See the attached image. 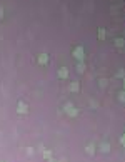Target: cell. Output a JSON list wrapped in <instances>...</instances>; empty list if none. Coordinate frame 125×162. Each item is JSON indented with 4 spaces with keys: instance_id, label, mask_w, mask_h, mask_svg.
Here are the masks:
<instances>
[{
    "instance_id": "obj_1",
    "label": "cell",
    "mask_w": 125,
    "mask_h": 162,
    "mask_svg": "<svg viewBox=\"0 0 125 162\" xmlns=\"http://www.w3.org/2000/svg\"><path fill=\"white\" fill-rule=\"evenodd\" d=\"M74 55L77 58H84V48L82 47H77L75 50H74Z\"/></svg>"
},
{
    "instance_id": "obj_2",
    "label": "cell",
    "mask_w": 125,
    "mask_h": 162,
    "mask_svg": "<svg viewBox=\"0 0 125 162\" xmlns=\"http://www.w3.org/2000/svg\"><path fill=\"white\" fill-rule=\"evenodd\" d=\"M98 37H100V38H105V30H104V29H100V32H98Z\"/></svg>"
},
{
    "instance_id": "obj_3",
    "label": "cell",
    "mask_w": 125,
    "mask_h": 162,
    "mask_svg": "<svg viewBox=\"0 0 125 162\" xmlns=\"http://www.w3.org/2000/svg\"><path fill=\"white\" fill-rule=\"evenodd\" d=\"M39 60H40V62H47V57H45V54H43V55L39 58Z\"/></svg>"
},
{
    "instance_id": "obj_4",
    "label": "cell",
    "mask_w": 125,
    "mask_h": 162,
    "mask_svg": "<svg viewBox=\"0 0 125 162\" xmlns=\"http://www.w3.org/2000/svg\"><path fill=\"white\" fill-rule=\"evenodd\" d=\"M2 17H3V10L0 9V19H2Z\"/></svg>"
}]
</instances>
